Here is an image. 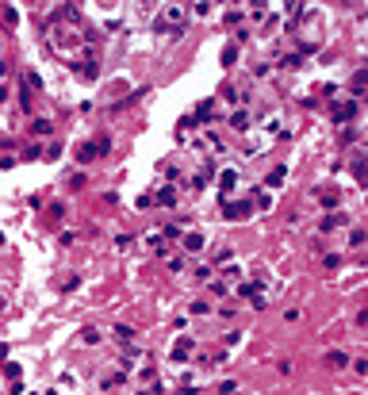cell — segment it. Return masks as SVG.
<instances>
[{
	"mask_svg": "<svg viewBox=\"0 0 368 395\" xmlns=\"http://www.w3.org/2000/svg\"><path fill=\"white\" fill-rule=\"evenodd\" d=\"M219 184H222V192H230V188L238 184V176H234V173H222V176H219Z\"/></svg>",
	"mask_w": 368,
	"mask_h": 395,
	"instance_id": "14",
	"label": "cell"
},
{
	"mask_svg": "<svg viewBox=\"0 0 368 395\" xmlns=\"http://www.w3.org/2000/svg\"><path fill=\"white\" fill-rule=\"evenodd\" d=\"M31 131H35V134H54V123H50V119H39Z\"/></svg>",
	"mask_w": 368,
	"mask_h": 395,
	"instance_id": "12",
	"label": "cell"
},
{
	"mask_svg": "<svg viewBox=\"0 0 368 395\" xmlns=\"http://www.w3.org/2000/svg\"><path fill=\"white\" fill-rule=\"evenodd\" d=\"M50 46H54L65 61L81 65V46H85V39H77L73 27H54V31H50Z\"/></svg>",
	"mask_w": 368,
	"mask_h": 395,
	"instance_id": "1",
	"label": "cell"
},
{
	"mask_svg": "<svg viewBox=\"0 0 368 395\" xmlns=\"http://www.w3.org/2000/svg\"><path fill=\"white\" fill-rule=\"evenodd\" d=\"M196 119H211V100L200 104V112H196Z\"/></svg>",
	"mask_w": 368,
	"mask_h": 395,
	"instance_id": "18",
	"label": "cell"
},
{
	"mask_svg": "<svg viewBox=\"0 0 368 395\" xmlns=\"http://www.w3.org/2000/svg\"><path fill=\"white\" fill-rule=\"evenodd\" d=\"M230 127H234V131H250V112H234V115H230Z\"/></svg>",
	"mask_w": 368,
	"mask_h": 395,
	"instance_id": "7",
	"label": "cell"
},
{
	"mask_svg": "<svg viewBox=\"0 0 368 395\" xmlns=\"http://www.w3.org/2000/svg\"><path fill=\"white\" fill-rule=\"evenodd\" d=\"M184 249H192V253L204 249V234H188V238H184Z\"/></svg>",
	"mask_w": 368,
	"mask_h": 395,
	"instance_id": "11",
	"label": "cell"
},
{
	"mask_svg": "<svg viewBox=\"0 0 368 395\" xmlns=\"http://www.w3.org/2000/svg\"><path fill=\"white\" fill-rule=\"evenodd\" d=\"M207 288H211V295H226V284H222V280H211Z\"/></svg>",
	"mask_w": 368,
	"mask_h": 395,
	"instance_id": "17",
	"label": "cell"
},
{
	"mask_svg": "<svg viewBox=\"0 0 368 395\" xmlns=\"http://www.w3.org/2000/svg\"><path fill=\"white\" fill-rule=\"evenodd\" d=\"M138 357H142V349H138V345H127V349H123V361H127V365H134Z\"/></svg>",
	"mask_w": 368,
	"mask_h": 395,
	"instance_id": "13",
	"label": "cell"
},
{
	"mask_svg": "<svg viewBox=\"0 0 368 395\" xmlns=\"http://www.w3.org/2000/svg\"><path fill=\"white\" fill-rule=\"evenodd\" d=\"M96 154H100V146H89V142H85V146L77 150V161H81V165H89V161L96 158Z\"/></svg>",
	"mask_w": 368,
	"mask_h": 395,
	"instance_id": "8",
	"label": "cell"
},
{
	"mask_svg": "<svg viewBox=\"0 0 368 395\" xmlns=\"http://www.w3.org/2000/svg\"><path fill=\"white\" fill-rule=\"evenodd\" d=\"M158 204L173 207V204H177V188H173V184H169V188H161V196H158Z\"/></svg>",
	"mask_w": 368,
	"mask_h": 395,
	"instance_id": "10",
	"label": "cell"
},
{
	"mask_svg": "<svg viewBox=\"0 0 368 395\" xmlns=\"http://www.w3.org/2000/svg\"><path fill=\"white\" fill-rule=\"evenodd\" d=\"M188 357H192V338H180L173 345V361H188Z\"/></svg>",
	"mask_w": 368,
	"mask_h": 395,
	"instance_id": "5",
	"label": "cell"
},
{
	"mask_svg": "<svg viewBox=\"0 0 368 395\" xmlns=\"http://www.w3.org/2000/svg\"><path fill=\"white\" fill-rule=\"evenodd\" d=\"M222 215H226V219H242V215H250V200H242V204H226V207H222Z\"/></svg>",
	"mask_w": 368,
	"mask_h": 395,
	"instance_id": "4",
	"label": "cell"
},
{
	"mask_svg": "<svg viewBox=\"0 0 368 395\" xmlns=\"http://www.w3.org/2000/svg\"><path fill=\"white\" fill-rule=\"evenodd\" d=\"M345 223H349V219H345V215L338 211V215H326V219L318 223V230H334V226H345Z\"/></svg>",
	"mask_w": 368,
	"mask_h": 395,
	"instance_id": "6",
	"label": "cell"
},
{
	"mask_svg": "<svg viewBox=\"0 0 368 395\" xmlns=\"http://www.w3.org/2000/svg\"><path fill=\"white\" fill-rule=\"evenodd\" d=\"M4 77H8V61H0V81H4Z\"/></svg>",
	"mask_w": 368,
	"mask_h": 395,
	"instance_id": "19",
	"label": "cell"
},
{
	"mask_svg": "<svg viewBox=\"0 0 368 395\" xmlns=\"http://www.w3.org/2000/svg\"><path fill=\"white\" fill-rule=\"evenodd\" d=\"M184 19H188V12H184L180 4H165V23H173V27H180ZM165 23H161V27H165Z\"/></svg>",
	"mask_w": 368,
	"mask_h": 395,
	"instance_id": "2",
	"label": "cell"
},
{
	"mask_svg": "<svg viewBox=\"0 0 368 395\" xmlns=\"http://www.w3.org/2000/svg\"><path fill=\"white\" fill-rule=\"evenodd\" d=\"M0 311H4V299H0Z\"/></svg>",
	"mask_w": 368,
	"mask_h": 395,
	"instance_id": "20",
	"label": "cell"
},
{
	"mask_svg": "<svg viewBox=\"0 0 368 395\" xmlns=\"http://www.w3.org/2000/svg\"><path fill=\"white\" fill-rule=\"evenodd\" d=\"M115 338H119V341H131V338H134V330H131V326H123V322H119V326H115Z\"/></svg>",
	"mask_w": 368,
	"mask_h": 395,
	"instance_id": "15",
	"label": "cell"
},
{
	"mask_svg": "<svg viewBox=\"0 0 368 395\" xmlns=\"http://www.w3.org/2000/svg\"><path fill=\"white\" fill-rule=\"evenodd\" d=\"M357 108H361L357 100H345V104H338V108H334V119H341V123H345V119H353V115H357Z\"/></svg>",
	"mask_w": 368,
	"mask_h": 395,
	"instance_id": "3",
	"label": "cell"
},
{
	"mask_svg": "<svg viewBox=\"0 0 368 395\" xmlns=\"http://www.w3.org/2000/svg\"><path fill=\"white\" fill-rule=\"evenodd\" d=\"M326 365H330V368H341V365H349V357H345L341 349H334V353H326Z\"/></svg>",
	"mask_w": 368,
	"mask_h": 395,
	"instance_id": "9",
	"label": "cell"
},
{
	"mask_svg": "<svg viewBox=\"0 0 368 395\" xmlns=\"http://www.w3.org/2000/svg\"><path fill=\"white\" fill-rule=\"evenodd\" d=\"M338 200H341V196H334V192H322V196H318V204H322V207H334Z\"/></svg>",
	"mask_w": 368,
	"mask_h": 395,
	"instance_id": "16",
	"label": "cell"
}]
</instances>
